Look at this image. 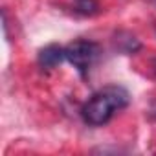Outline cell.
<instances>
[{
  "instance_id": "cell-1",
  "label": "cell",
  "mask_w": 156,
  "mask_h": 156,
  "mask_svg": "<svg viewBox=\"0 0 156 156\" xmlns=\"http://www.w3.org/2000/svg\"><path fill=\"white\" fill-rule=\"evenodd\" d=\"M130 101L129 92L119 85H110L96 92L81 108V118L90 127H101L112 119V116L125 108Z\"/></svg>"
},
{
  "instance_id": "cell-2",
  "label": "cell",
  "mask_w": 156,
  "mask_h": 156,
  "mask_svg": "<svg viewBox=\"0 0 156 156\" xmlns=\"http://www.w3.org/2000/svg\"><path fill=\"white\" fill-rule=\"evenodd\" d=\"M64 53H66V61L79 72L81 75H85L92 64L98 61L99 57V46L92 41H73L70 42L66 48H64Z\"/></svg>"
},
{
  "instance_id": "cell-3",
  "label": "cell",
  "mask_w": 156,
  "mask_h": 156,
  "mask_svg": "<svg viewBox=\"0 0 156 156\" xmlns=\"http://www.w3.org/2000/svg\"><path fill=\"white\" fill-rule=\"evenodd\" d=\"M66 59V53H64V48L59 46V44H48L44 46L41 51H39V66L44 68V70H53L55 66H59L62 61Z\"/></svg>"
},
{
  "instance_id": "cell-4",
  "label": "cell",
  "mask_w": 156,
  "mask_h": 156,
  "mask_svg": "<svg viewBox=\"0 0 156 156\" xmlns=\"http://www.w3.org/2000/svg\"><path fill=\"white\" fill-rule=\"evenodd\" d=\"M62 6L81 17H94L99 13L98 0H62Z\"/></svg>"
},
{
  "instance_id": "cell-5",
  "label": "cell",
  "mask_w": 156,
  "mask_h": 156,
  "mask_svg": "<svg viewBox=\"0 0 156 156\" xmlns=\"http://www.w3.org/2000/svg\"><path fill=\"white\" fill-rule=\"evenodd\" d=\"M114 44H116V48H118L119 51H123V53H136V51L141 48V42H140L134 35H130V33H127V31H119V33L116 35V39H114Z\"/></svg>"
},
{
  "instance_id": "cell-6",
  "label": "cell",
  "mask_w": 156,
  "mask_h": 156,
  "mask_svg": "<svg viewBox=\"0 0 156 156\" xmlns=\"http://www.w3.org/2000/svg\"><path fill=\"white\" fill-rule=\"evenodd\" d=\"M149 114H151L152 118H156V101L151 105V108H149Z\"/></svg>"
},
{
  "instance_id": "cell-7",
  "label": "cell",
  "mask_w": 156,
  "mask_h": 156,
  "mask_svg": "<svg viewBox=\"0 0 156 156\" xmlns=\"http://www.w3.org/2000/svg\"><path fill=\"white\" fill-rule=\"evenodd\" d=\"M152 68H154V72H156V59L152 61Z\"/></svg>"
}]
</instances>
